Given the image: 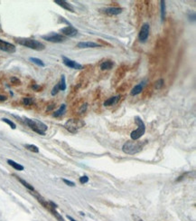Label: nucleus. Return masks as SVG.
I'll return each instance as SVG.
<instances>
[{"instance_id":"obj_3","label":"nucleus","mask_w":196,"mask_h":221,"mask_svg":"<svg viewBox=\"0 0 196 221\" xmlns=\"http://www.w3.org/2000/svg\"><path fill=\"white\" fill-rule=\"evenodd\" d=\"M24 123L34 132L40 134V135H44L45 132L47 131V126L43 123L40 121L37 120H32V119H24Z\"/></svg>"},{"instance_id":"obj_8","label":"nucleus","mask_w":196,"mask_h":221,"mask_svg":"<svg viewBox=\"0 0 196 221\" xmlns=\"http://www.w3.org/2000/svg\"><path fill=\"white\" fill-rule=\"evenodd\" d=\"M149 31H150V26L148 24L145 23L141 26L140 32H139V40L141 42H146L148 35H149Z\"/></svg>"},{"instance_id":"obj_20","label":"nucleus","mask_w":196,"mask_h":221,"mask_svg":"<svg viewBox=\"0 0 196 221\" xmlns=\"http://www.w3.org/2000/svg\"><path fill=\"white\" fill-rule=\"evenodd\" d=\"M15 178H16V179H17V180H19V181H20V182H21V183H22L27 190H31V191H34V189H33V187L31 184H29L28 182H26L25 180H22V179L19 178V177H16V176H15Z\"/></svg>"},{"instance_id":"obj_14","label":"nucleus","mask_w":196,"mask_h":221,"mask_svg":"<svg viewBox=\"0 0 196 221\" xmlns=\"http://www.w3.org/2000/svg\"><path fill=\"white\" fill-rule=\"evenodd\" d=\"M113 66H114V62L111 61V60H106V61H104V62H102L100 63V69L102 71L110 70Z\"/></svg>"},{"instance_id":"obj_6","label":"nucleus","mask_w":196,"mask_h":221,"mask_svg":"<svg viewBox=\"0 0 196 221\" xmlns=\"http://www.w3.org/2000/svg\"><path fill=\"white\" fill-rule=\"evenodd\" d=\"M42 38L52 43H62L66 40V37L62 34H59L57 33H50L44 35H42Z\"/></svg>"},{"instance_id":"obj_18","label":"nucleus","mask_w":196,"mask_h":221,"mask_svg":"<svg viewBox=\"0 0 196 221\" xmlns=\"http://www.w3.org/2000/svg\"><path fill=\"white\" fill-rule=\"evenodd\" d=\"M65 111H66V105H65V104H62L61 107L59 108V110H57L56 112H54L52 113V116L55 117V118L60 117V116H62V114H64Z\"/></svg>"},{"instance_id":"obj_37","label":"nucleus","mask_w":196,"mask_h":221,"mask_svg":"<svg viewBox=\"0 0 196 221\" xmlns=\"http://www.w3.org/2000/svg\"><path fill=\"white\" fill-rule=\"evenodd\" d=\"M67 218H68V219H69L70 221H76L75 219H72L71 216H67Z\"/></svg>"},{"instance_id":"obj_22","label":"nucleus","mask_w":196,"mask_h":221,"mask_svg":"<svg viewBox=\"0 0 196 221\" xmlns=\"http://www.w3.org/2000/svg\"><path fill=\"white\" fill-rule=\"evenodd\" d=\"M24 147H25V149H27L28 151H32V152H34V153H38V152H39V149H38V147L35 146V145H33V144H26V145H24Z\"/></svg>"},{"instance_id":"obj_27","label":"nucleus","mask_w":196,"mask_h":221,"mask_svg":"<svg viewBox=\"0 0 196 221\" xmlns=\"http://www.w3.org/2000/svg\"><path fill=\"white\" fill-rule=\"evenodd\" d=\"M2 121L4 122H5V123H7L13 130H14L15 128H16V125H15V123H14L12 121H10V120H8V119H6V118H3L2 119Z\"/></svg>"},{"instance_id":"obj_7","label":"nucleus","mask_w":196,"mask_h":221,"mask_svg":"<svg viewBox=\"0 0 196 221\" xmlns=\"http://www.w3.org/2000/svg\"><path fill=\"white\" fill-rule=\"evenodd\" d=\"M0 50L6 52V53H9V54H13L16 51V48L13 44L0 39Z\"/></svg>"},{"instance_id":"obj_13","label":"nucleus","mask_w":196,"mask_h":221,"mask_svg":"<svg viewBox=\"0 0 196 221\" xmlns=\"http://www.w3.org/2000/svg\"><path fill=\"white\" fill-rule=\"evenodd\" d=\"M100 45L97 43L94 42H80L77 44L78 48H96V47H100Z\"/></svg>"},{"instance_id":"obj_11","label":"nucleus","mask_w":196,"mask_h":221,"mask_svg":"<svg viewBox=\"0 0 196 221\" xmlns=\"http://www.w3.org/2000/svg\"><path fill=\"white\" fill-rule=\"evenodd\" d=\"M100 11L108 15H119L122 13L123 9L120 8V7H106V8H101Z\"/></svg>"},{"instance_id":"obj_32","label":"nucleus","mask_w":196,"mask_h":221,"mask_svg":"<svg viewBox=\"0 0 196 221\" xmlns=\"http://www.w3.org/2000/svg\"><path fill=\"white\" fill-rule=\"evenodd\" d=\"M11 82H12L13 84H15V83H17V84L20 83V81H19L17 78H15V77H12V78H11Z\"/></svg>"},{"instance_id":"obj_24","label":"nucleus","mask_w":196,"mask_h":221,"mask_svg":"<svg viewBox=\"0 0 196 221\" xmlns=\"http://www.w3.org/2000/svg\"><path fill=\"white\" fill-rule=\"evenodd\" d=\"M30 61L31 62H33V63H35V64H37V65H39V66H41V67H43L45 64H44V63L41 60V59H38V58H34V57H31L30 58Z\"/></svg>"},{"instance_id":"obj_30","label":"nucleus","mask_w":196,"mask_h":221,"mask_svg":"<svg viewBox=\"0 0 196 221\" xmlns=\"http://www.w3.org/2000/svg\"><path fill=\"white\" fill-rule=\"evenodd\" d=\"M62 180H63V182H64L66 185H68V186H70V187H74V186H75V183L72 182V181H71V180H65V179H63Z\"/></svg>"},{"instance_id":"obj_36","label":"nucleus","mask_w":196,"mask_h":221,"mask_svg":"<svg viewBox=\"0 0 196 221\" xmlns=\"http://www.w3.org/2000/svg\"><path fill=\"white\" fill-rule=\"evenodd\" d=\"M6 100V96L5 95H0V101H5Z\"/></svg>"},{"instance_id":"obj_29","label":"nucleus","mask_w":196,"mask_h":221,"mask_svg":"<svg viewBox=\"0 0 196 221\" xmlns=\"http://www.w3.org/2000/svg\"><path fill=\"white\" fill-rule=\"evenodd\" d=\"M80 182H81V184H85V183L89 182V178H88V176H86V175L81 176V177L80 178Z\"/></svg>"},{"instance_id":"obj_4","label":"nucleus","mask_w":196,"mask_h":221,"mask_svg":"<svg viewBox=\"0 0 196 221\" xmlns=\"http://www.w3.org/2000/svg\"><path fill=\"white\" fill-rule=\"evenodd\" d=\"M135 122L136 124L138 125V129L134 132H131L130 134V137L133 141H138V139H140L144 134H145V132H146V125L144 123V122L141 120V118L139 117H136V120H135Z\"/></svg>"},{"instance_id":"obj_35","label":"nucleus","mask_w":196,"mask_h":221,"mask_svg":"<svg viewBox=\"0 0 196 221\" xmlns=\"http://www.w3.org/2000/svg\"><path fill=\"white\" fill-rule=\"evenodd\" d=\"M32 88H33V90H35V91H40V90H41V87H40L39 85H36V84H33Z\"/></svg>"},{"instance_id":"obj_33","label":"nucleus","mask_w":196,"mask_h":221,"mask_svg":"<svg viewBox=\"0 0 196 221\" xmlns=\"http://www.w3.org/2000/svg\"><path fill=\"white\" fill-rule=\"evenodd\" d=\"M86 109H87V104L85 103V104H83L81 107V110H80V113H82V112H84L85 111H86Z\"/></svg>"},{"instance_id":"obj_16","label":"nucleus","mask_w":196,"mask_h":221,"mask_svg":"<svg viewBox=\"0 0 196 221\" xmlns=\"http://www.w3.org/2000/svg\"><path fill=\"white\" fill-rule=\"evenodd\" d=\"M119 100V96H112L109 99H107L105 102H104V105L105 106H111V105H114L115 103H117V102Z\"/></svg>"},{"instance_id":"obj_12","label":"nucleus","mask_w":196,"mask_h":221,"mask_svg":"<svg viewBox=\"0 0 196 221\" xmlns=\"http://www.w3.org/2000/svg\"><path fill=\"white\" fill-rule=\"evenodd\" d=\"M54 3H56L57 5H59L60 6H62L65 10H68L70 12H74L73 6L67 1H64V0H54Z\"/></svg>"},{"instance_id":"obj_10","label":"nucleus","mask_w":196,"mask_h":221,"mask_svg":"<svg viewBox=\"0 0 196 221\" xmlns=\"http://www.w3.org/2000/svg\"><path fill=\"white\" fill-rule=\"evenodd\" d=\"M60 31H61V33H62V34H64L65 37L66 36L72 37V36H75L78 34V30L72 25H67L65 27H62Z\"/></svg>"},{"instance_id":"obj_1","label":"nucleus","mask_w":196,"mask_h":221,"mask_svg":"<svg viewBox=\"0 0 196 221\" xmlns=\"http://www.w3.org/2000/svg\"><path fill=\"white\" fill-rule=\"evenodd\" d=\"M146 143H147V141H133V140L128 141L126 143H124V145L122 147V151L126 154L134 155V154L140 152L142 151V149L144 148V146L146 145Z\"/></svg>"},{"instance_id":"obj_26","label":"nucleus","mask_w":196,"mask_h":221,"mask_svg":"<svg viewBox=\"0 0 196 221\" xmlns=\"http://www.w3.org/2000/svg\"><path fill=\"white\" fill-rule=\"evenodd\" d=\"M163 85H164V80H163V79H159V80H157V81L155 83V88H156V90L161 89V88L163 87Z\"/></svg>"},{"instance_id":"obj_15","label":"nucleus","mask_w":196,"mask_h":221,"mask_svg":"<svg viewBox=\"0 0 196 221\" xmlns=\"http://www.w3.org/2000/svg\"><path fill=\"white\" fill-rule=\"evenodd\" d=\"M144 85H145V83H139V84H138V85H136L133 89H132V91H131V95H133V96H136V95H138V94H139V93H141V92L143 91V88H144Z\"/></svg>"},{"instance_id":"obj_31","label":"nucleus","mask_w":196,"mask_h":221,"mask_svg":"<svg viewBox=\"0 0 196 221\" xmlns=\"http://www.w3.org/2000/svg\"><path fill=\"white\" fill-rule=\"evenodd\" d=\"M188 17H189V20H190V21L194 22V21H195V13H194V12L190 13L189 15H188Z\"/></svg>"},{"instance_id":"obj_28","label":"nucleus","mask_w":196,"mask_h":221,"mask_svg":"<svg viewBox=\"0 0 196 221\" xmlns=\"http://www.w3.org/2000/svg\"><path fill=\"white\" fill-rule=\"evenodd\" d=\"M59 91H60V88H59V85H58V83H57V84H56V85H55V86L52 88V93H52V96H54V95H56V94L59 93Z\"/></svg>"},{"instance_id":"obj_5","label":"nucleus","mask_w":196,"mask_h":221,"mask_svg":"<svg viewBox=\"0 0 196 221\" xmlns=\"http://www.w3.org/2000/svg\"><path fill=\"white\" fill-rule=\"evenodd\" d=\"M84 122L80 120H75V119H71L68 122H66V123L64 124L65 129H67L71 133H75L77 132L78 129L83 127Z\"/></svg>"},{"instance_id":"obj_21","label":"nucleus","mask_w":196,"mask_h":221,"mask_svg":"<svg viewBox=\"0 0 196 221\" xmlns=\"http://www.w3.org/2000/svg\"><path fill=\"white\" fill-rule=\"evenodd\" d=\"M58 85H59L60 91H65L66 90V81H65V76L64 75H62L61 81L58 83Z\"/></svg>"},{"instance_id":"obj_23","label":"nucleus","mask_w":196,"mask_h":221,"mask_svg":"<svg viewBox=\"0 0 196 221\" xmlns=\"http://www.w3.org/2000/svg\"><path fill=\"white\" fill-rule=\"evenodd\" d=\"M33 98H31V97H24V98H23V103H24V105H25V106H29V105H32L33 103Z\"/></svg>"},{"instance_id":"obj_17","label":"nucleus","mask_w":196,"mask_h":221,"mask_svg":"<svg viewBox=\"0 0 196 221\" xmlns=\"http://www.w3.org/2000/svg\"><path fill=\"white\" fill-rule=\"evenodd\" d=\"M7 163L11 167H13L15 171H24V169L23 165H21V164H19V163H17V162H15V161H14L12 160H7Z\"/></svg>"},{"instance_id":"obj_19","label":"nucleus","mask_w":196,"mask_h":221,"mask_svg":"<svg viewBox=\"0 0 196 221\" xmlns=\"http://www.w3.org/2000/svg\"><path fill=\"white\" fill-rule=\"evenodd\" d=\"M48 210H50V211L52 212V215H53V216H54V217H55V218H56L57 219H58V220H59V221H64V220H63V218H62V216H61V215H60V214H59V213H58L57 211H56V209L52 208V206H51L50 204H49V208H48Z\"/></svg>"},{"instance_id":"obj_2","label":"nucleus","mask_w":196,"mask_h":221,"mask_svg":"<svg viewBox=\"0 0 196 221\" xmlns=\"http://www.w3.org/2000/svg\"><path fill=\"white\" fill-rule=\"evenodd\" d=\"M14 41L21 44V45H24L25 47H28V48H31V49H33V50H36V51H43L45 49V45L35 40V39H32V38H14Z\"/></svg>"},{"instance_id":"obj_34","label":"nucleus","mask_w":196,"mask_h":221,"mask_svg":"<svg viewBox=\"0 0 196 221\" xmlns=\"http://www.w3.org/2000/svg\"><path fill=\"white\" fill-rule=\"evenodd\" d=\"M132 218H133L134 221H144L142 219H140L139 217H138V216H136V215H133Z\"/></svg>"},{"instance_id":"obj_25","label":"nucleus","mask_w":196,"mask_h":221,"mask_svg":"<svg viewBox=\"0 0 196 221\" xmlns=\"http://www.w3.org/2000/svg\"><path fill=\"white\" fill-rule=\"evenodd\" d=\"M161 18H162V21H164L166 18V2L165 1H161Z\"/></svg>"},{"instance_id":"obj_9","label":"nucleus","mask_w":196,"mask_h":221,"mask_svg":"<svg viewBox=\"0 0 196 221\" xmlns=\"http://www.w3.org/2000/svg\"><path fill=\"white\" fill-rule=\"evenodd\" d=\"M62 62L63 63L70 67V68H72V69H77V70H81V69H83V66L80 63H78L76 61H73L71 59H69L68 57H65V56H62Z\"/></svg>"}]
</instances>
